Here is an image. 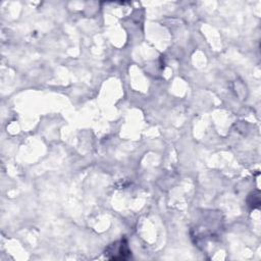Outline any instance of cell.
Instances as JSON below:
<instances>
[{"label": "cell", "mask_w": 261, "mask_h": 261, "mask_svg": "<svg viewBox=\"0 0 261 261\" xmlns=\"http://www.w3.org/2000/svg\"><path fill=\"white\" fill-rule=\"evenodd\" d=\"M105 256L109 260H127L132 256V251L128 247L126 239L122 238L107 246L105 249Z\"/></svg>", "instance_id": "1"}]
</instances>
